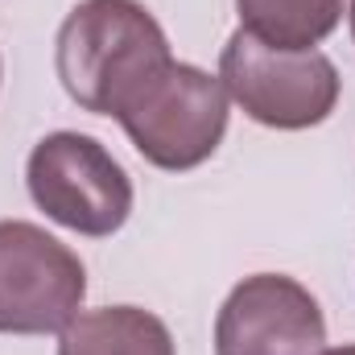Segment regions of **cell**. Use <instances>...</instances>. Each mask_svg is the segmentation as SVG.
I'll return each instance as SVG.
<instances>
[{
	"instance_id": "cell-5",
	"label": "cell",
	"mask_w": 355,
	"mask_h": 355,
	"mask_svg": "<svg viewBox=\"0 0 355 355\" xmlns=\"http://www.w3.org/2000/svg\"><path fill=\"white\" fill-rule=\"evenodd\" d=\"M87 297L83 261L46 227L0 219V335H58Z\"/></svg>"
},
{
	"instance_id": "cell-6",
	"label": "cell",
	"mask_w": 355,
	"mask_h": 355,
	"mask_svg": "<svg viewBox=\"0 0 355 355\" xmlns=\"http://www.w3.org/2000/svg\"><path fill=\"white\" fill-rule=\"evenodd\" d=\"M327 318L314 293L281 272L244 277L215 318V355H322Z\"/></svg>"
},
{
	"instance_id": "cell-1",
	"label": "cell",
	"mask_w": 355,
	"mask_h": 355,
	"mask_svg": "<svg viewBox=\"0 0 355 355\" xmlns=\"http://www.w3.org/2000/svg\"><path fill=\"white\" fill-rule=\"evenodd\" d=\"M170 58V37L141 0H79L54 42V67L67 95L95 116H116Z\"/></svg>"
},
{
	"instance_id": "cell-9",
	"label": "cell",
	"mask_w": 355,
	"mask_h": 355,
	"mask_svg": "<svg viewBox=\"0 0 355 355\" xmlns=\"http://www.w3.org/2000/svg\"><path fill=\"white\" fill-rule=\"evenodd\" d=\"M322 355H355V343H347V347H335V352H322Z\"/></svg>"
},
{
	"instance_id": "cell-8",
	"label": "cell",
	"mask_w": 355,
	"mask_h": 355,
	"mask_svg": "<svg viewBox=\"0 0 355 355\" xmlns=\"http://www.w3.org/2000/svg\"><path fill=\"white\" fill-rule=\"evenodd\" d=\"M240 29L277 50H314L343 21V0H236Z\"/></svg>"
},
{
	"instance_id": "cell-3",
	"label": "cell",
	"mask_w": 355,
	"mask_h": 355,
	"mask_svg": "<svg viewBox=\"0 0 355 355\" xmlns=\"http://www.w3.org/2000/svg\"><path fill=\"white\" fill-rule=\"evenodd\" d=\"M219 83L227 99L244 107L248 120L281 132H302L322 124L343 91V79L327 54L277 50L252 37L248 29H236L227 37L219 54Z\"/></svg>"
},
{
	"instance_id": "cell-7",
	"label": "cell",
	"mask_w": 355,
	"mask_h": 355,
	"mask_svg": "<svg viewBox=\"0 0 355 355\" xmlns=\"http://www.w3.org/2000/svg\"><path fill=\"white\" fill-rule=\"evenodd\" d=\"M58 355H174V335L141 306H99L58 331Z\"/></svg>"
},
{
	"instance_id": "cell-4",
	"label": "cell",
	"mask_w": 355,
	"mask_h": 355,
	"mask_svg": "<svg viewBox=\"0 0 355 355\" xmlns=\"http://www.w3.org/2000/svg\"><path fill=\"white\" fill-rule=\"evenodd\" d=\"M25 182L46 219L103 240L132 215V178L87 132H50L33 145Z\"/></svg>"
},
{
	"instance_id": "cell-10",
	"label": "cell",
	"mask_w": 355,
	"mask_h": 355,
	"mask_svg": "<svg viewBox=\"0 0 355 355\" xmlns=\"http://www.w3.org/2000/svg\"><path fill=\"white\" fill-rule=\"evenodd\" d=\"M347 17H352V37H355V0H352V12Z\"/></svg>"
},
{
	"instance_id": "cell-2",
	"label": "cell",
	"mask_w": 355,
	"mask_h": 355,
	"mask_svg": "<svg viewBox=\"0 0 355 355\" xmlns=\"http://www.w3.org/2000/svg\"><path fill=\"white\" fill-rule=\"evenodd\" d=\"M227 116V91L219 75L170 58L120 103L112 120H120L132 149L149 166L186 174L219 149Z\"/></svg>"
}]
</instances>
